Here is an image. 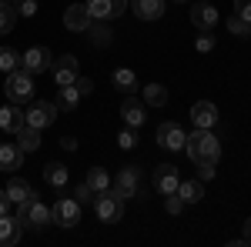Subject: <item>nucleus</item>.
<instances>
[{
  "label": "nucleus",
  "instance_id": "f257e3e1",
  "mask_svg": "<svg viewBox=\"0 0 251 247\" xmlns=\"http://www.w3.org/2000/svg\"><path fill=\"white\" fill-rule=\"evenodd\" d=\"M184 151H188V157L194 160V167H198V164H214V167H218V160H221V144H218V137H214L211 131H204V127H194V134H188Z\"/></svg>",
  "mask_w": 251,
  "mask_h": 247
},
{
  "label": "nucleus",
  "instance_id": "f03ea898",
  "mask_svg": "<svg viewBox=\"0 0 251 247\" xmlns=\"http://www.w3.org/2000/svg\"><path fill=\"white\" fill-rule=\"evenodd\" d=\"M3 94H7V100H10V104H27V100L34 97V77L27 74L24 67L10 70V74H7V80H3Z\"/></svg>",
  "mask_w": 251,
  "mask_h": 247
},
{
  "label": "nucleus",
  "instance_id": "7ed1b4c3",
  "mask_svg": "<svg viewBox=\"0 0 251 247\" xmlns=\"http://www.w3.org/2000/svg\"><path fill=\"white\" fill-rule=\"evenodd\" d=\"M124 204H127V201H124L114 187H107L104 194L94 197V210H97V217H100L104 224H117V221L124 217Z\"/></svg>",
  "mask_w": 251,
  "mask_h": 247
},
{
  "label": "nucleus",
  "instance_id": "20e7f679",
  "mask_svg": "<svg viewBox=\"0 0 251 247\" xmlns=\"http://www.w3.org/2000/svg\"><path fill=\"white\" fill-rule=\"evenodd\" d=\"M50 64H54V54H50L47 47H30L27 54H20V67H24L30 77L47 74V70H50Z\"/></svg>",
  "mask_w": 251,
  "mask_h": 247
},
{
  "label": "nucleus",
  "instance_id": "39448f33",
  "mask_svg": "<svg viewBox=\"0 0 251 247\" xmlns=\"http://www.w3.org/2000/svg\"><path fill=\"white\" fill-rule=\"evenodd\" d=\"M80 221V201L77 197H60L54 210H50V224H60V227H74Z\"/></svg>",
  "mask_w": 251,
  "mask_h": 247
},
{
  "label": "nucleus",
  "instance_id": "423d86ee",
  "mask_svg": "<svg viewBox=\"0 0 251 247\" xmlns=\"http://www.w3.org/2000/svg\"><path fill=\"white\" fill-rule=\"evenodd\" d=\"M50 70H54V84H57V87H71V84L77 80V74H80L74 54H60V57L50 64Z\"/></svg>",
  "mask_w": 251,
  "mask_h": 247
},
{
  "label": "nucleus",
  "instance_id": "0eeeda50",
  "mask_svg": "<svg viewBox=\"0 0 251 247\" xmlns=\"http://www.w3.org/2000/svg\"><path fill=\"white\" fill-rule=\"evenodd\" d=\"M54 117H57L54 100H34V104L27 107V124L37 127V131H44L47 124H54Z\"/></svg>",
  "mask_w": 251,
  "mask_h": 247
},
{
  "label": "nucleus",
  "instance_id": "6e6552de",
  "mask_svg": "<svg viewBox=\"0 0 251 247\" xmlns=\"http://www.w3.org/2000/svg\"><path fill=\"white\" fill-rule=\"evenodd\" d=\"M184 140H188V134L181 131V124H174V120L157 127V144L164 151H184Z\"/></svg>",
  "mask_w": 251,
  "mask_h": 247
},
{
  "label": "nucleus",
  "instance_id": "1a4fd4ad",
  "mask_svg": "<svg viewBox=\"0 0 251 247\" xmlns=\"http://www.w3.org/2000/svg\"><path fill=\"white\" fill-rule=\"evenodd\" d=\"M94 20H114L127 10V0H84Z\"/></svg>",
  "mask_w": 251,
  "mask_h": 247
},
{
  "label": "nucleus",
  "instance_id": "9d476101",
  "mask_svg": "<svg viewBox=\"0 0 251 247\" xmlns=\"http://www.w3.org/2000/svg\"><path fill=\"white\" fill-rule=\"evenodd\" d=\"M91 10H87V3H71L67 10H64V27L67 30H74V34H87V27H91Z\"/></svg>",
  "mask_w": 251,
  "mask_h": 247
},
{
  "label": "nucleus",
  "instance_id": "9b49d317",
  "mask_svg": "<svg viewBox=\"0 0 251 247\" xmlns=\"http://www.w3.org/2000/svg\"><path fill=\"white\" fill-rule=\"evenodd\" d=\"M177 184H181V174H177V167L174 164H157L154 167V187L168 197V194H174L177 190Z\"/></svg>",
  "mask_w": 251,
  "mask_h": 247
},
{
  "label": "nucleus",
  "instance_id": "f8f14e48",
  "mask_svg": "<svg viewBox=\"0 0 251 247\" xmlns=\"http://www.w3.org/2000/svg\"><path fill=\"white\" fill-rule=\"evenodd\" d=\"M137 180H141V174H137V167H121L117 171V177L111 180V187L127 201V197H134V190H137Z\"/></svg>",
  "mask_w": 251,
  "mask_h": 247
},
{
  "label": "nucleus",
  "instance_id": "ddd939ff",
  "mask_svg": "<svg viewBox=\"0 0 251 247\" xmlns=\"http://www.w3.org/2000/svg\"><path fill=\"white\" fill-rule=\"evenodd\" d=\"M121 117H124L127 127H141V124L148 120L144 100H137V97H124V100H121Z\"/></svg>",
  "mask_w": 251,
  "mask_h": 247
},
{
  "label": "nucleus",
  "instance_id": "4468645a",
  "mask_svg": "<svg viewBox=\"0 0 251 247\" xmlns=\"http://www.w3.org/2000/svg\"><path fill=\"white\" fill-rule=\"evenodd\" d=\"M20 237H24V224H20L17 217L0 214V244H3V247H17Z\"/></svg>",
  "mask_w": 251,
  "mask_h": 247
},
{
  "label": "nucleus",
  "instance_id": "2eb2a0df",
  "mask_svg": "<svg viewBox=\"0 0 251 247\" xmlns=\"http://www.w3.org/2000/svg\"><path fill=\"white\" fill-rule=\"evenodd\" d=\"M191 120H194V127L211 131L214 124H218V107H214L211 100H198V104L191 107Z\"/></svg>",
  "mask_w": 251,
  "mask_h": 247
},
{
  "label": "nucleus",
  "instance_id": "dca6fc26",
  "mask_svg": "<svg viewBox=\"0 0 251 247\" xmlns=\"http://www.w3.org/2000/svg\"><path fill=\"white\" fill-rule=\"evenodd\" d=\"M24 124H27V111H20L17 104H10V107H0V131L17 134Z\"/></svg>",
  "mask_w": 251,
  "mask_h": 247
},
{
  "label": "nucleus",
  "instance_id": "f3484780",
  "mask_svg": "<svg viewBox=\"0 0 251 247\" xmlns=\"http://www.w3.org/2000/svg\"><path fill=\"white\" fill-rule=\"evenodd\" d=\"M191 23L198 30H211L214 23H218V10H214L211 3H204V0H198L191 7Z\"/></svg>",
  "mask_w": 251,
  "mask_h": 247
},
{
  "label": "nucleus",
  "instance_id": "a211bd4d",
  "mask_svg": "<svg viewBox=\"0 0 251 247\" xmlns=\"http://www.w3.org/2000/svg\"><path fill=\"white\" fill-rule=\"evenodd\" d=\"M3 190H7V201H10V204H24V201H34V197H37V190L30 187L27 180H20V177H10Z\"/></svg>",
  "mask_w": 251,
  "mask_h": 247
},
{
  "label": "nucleus",
  "instance_id": "6ab92c4d",
  "mask_svg": "<svg viewBox=\"0 0 251 247\" xmlns=\"http://www.w3.org/2000/svg\"><path fill=\"white\" fill-rule=\"evenodd\" d=\"M127 7H134V17L141 20H161L164 14V0H127Z\"/></svg>",
  "mask_w": 251,
  "mask_h": 247
},
{
  "label": "nucleus",
  "instance_id": "aec40b11",
  "mask_svg": "<svg viewBox=\"0 0 251 247\" xmlns=\"http://www.w3.org/2000/svg\"><path fill=\"white\" fill-rule=\"evenodd\" d=\"M24 164V151L17 144H0V171H20Z\"/></svg>",
  "mask_w": 251,
  "mask_h": 247
},
{
  "label": "nucleus",
  "instance_id": "412c9836",
  "mask_svg": "<svg viewBox=\"0 0 251 247\" xmlns=\"http://www.w3.org/2000/svg\"><path fill=\"white\" fill-rule=\"evenodd\" d=\"M174 194H177L184 204H201V201H204V184H201V180H181Z\"/></svg>",
  "mask_w": 251,
  "mask_h": 247
},
{
  "label": "nucleus",
  "instance_id": "4be33fe9",
  "mask_svg": "<svg viewBox=\"0 0 251 247\" xmlns=\"http://www.w3.org/2000/svg\"><path fill=\"white\" fill-rule=\"evenodd\" d=\"M14 137H17V147H20L24 154H34V151L40 147V131H37V127H30V124H24V127H20Z\"/></svg>",
  "mask_w": 251,
  "mask_h": 247
},
{
  "label": "nucleus",
  "instance_id": "5701e85b",
  "mask_svg": "<svg viewBox=\"0 0 251 247\" xmlns=\"http://www.w3.org/2000/svg\"><path fill=\"white\" fill-rule=\"evenodd\" d=\"M141 100H144V107H164L168 104V87L164 84H148L141 90Z\"/></svg>",
  "mask_w": 251,
  "mask_h": 247
},
{
  "label": "nucleus",
  "instance_id": "b1692460",
  "mask_svg": "<svg viewBox=\"0 0 251 247\" xmlns=\"http://www.w3.org/2000/svg\"><path fill=\"white\" fill-rule=\"evenodd\" d=\"M77 100H80V90L71 84V87H60V94H57V100H54V107H57V114L64 111V114H71L74 107H77Z\"/></svg>",
  "mask_w": 251,
  "mask_h": 247
},
{
  "label": "nucleus",
  "instance_id": "393cba45",
  "mask_svg": "<svg viewBox=\"0 0 251 247\" xmlns=\"http://www.w3.org/2000/svg\"><path fill=\"white\" fill-rule=\"evenodd\" d=\"M87 34H91V44L94 47H107L111 44V27H107V20H91V27H87Z\"/></svg>",
  "mask_w": 251,
  "mask_h": 247
},
{
  "label": "nucleus",
  "instance_id": "a878e982",
  "mask_svg": "<svg viewBox=\"0 0 251 247\" xmlns=\"http://www.w3.org/2000/svg\"><path fill=\"white\" fill-rule=\"evenodd\" d=\"M27 221H30V227H47L50 224V207L47 204H40V201H30V210H27Z\"/></svg>",
  "mask_w": 251,
  "mask_h": 247
},
{
  "label": "nucleus",
  "instance_id": "bb28decb",
  "mask_svg": "<svg viewBox=\"0 0 251 247\" xmlns=\"http://www.w3.org/2000/svg\"><path fill=\"white\" fill-rule=\"evenodd\" d=\"M44 180H47L50 187H64V184H67V167L57 164V160H50V164L44 167Z\"/></svg>",
  "mask_w": 251,
  "mask_h": 247
},
{
  "label": "nucleus",
  "instance_id": "cd10ccee",
  "mask_svg": "<svg viewBox=\"0 0 251 247\" xmlns=\"http://www.w3.org/2000/svg\"><path fill=\"white\" fill-rule=\"evenodd\" d=\"M111 80H114L117 90H127V94H131V90H137V77H134V70H127V67H117Z\"/></svg>",
  "mask_w": 251,
  "mask_h": 247
},
{
  "label": "nucleus",
  "instance_id": "c85d7f7f",
  "mask_svg": "<svg viewBox=\"0 0 251 247\" xmlns=\"http://www.w3.org/2000/svg\"><path fill=\"white\" fill-rule=\"evenodd\" d=\"M17 10H14V3H10V0H3V3H0V34H10V30H14V23H17Z\"/></svg>",
  "mask_w": 251,
  "mask_h": 247
},
{
  "label": "nucleus",
  "instance_id": "c756f323",
  "mask_svg": "<svg viewBox=\"0 0 251 247\" xmlns=\"http://www.w3.org/2000/svg\"><path fill=\"white\" fill-rule=\"evenodd\" d=\"M87 184L94 187V194H104V190L111 187V177H107L104 167H91V171H87Z\"/></svg>",
  "mask_w": 251,
  "mask_h": 247
},
{
  "label": "nucleus",
  "instance_id": "7c9ffc66",
  "mask_svg": "<svg viewBox=\"0 0 251 247\" xmlns=\"http://www.w3.org/2000/svg\"><path fill=\"white\" fill-rule=\"evenodd\" d=\"M17 67H20V54L14 47H0V70L10 74V70H17Z\"/></svg>",
  "mask_w": 251,
  "mask_h": 247
},
{
  "label": "nucleus",
  "instance_id": "2f4dec72",
  "mask_svg": "<svg viewBox=\"0 0 251 247\" xmlns=\"http://www.w3.org/2000/svg\"><path fill=\"white\" fill-rule=\"evenodd\" d=\"M228 30H231L234 37H251V23L245 17H238V14H231V17H228Z\"/></svg>",
  "mask_w": 251,
  "mask_h": 247
},
{
  "label": "nucleus",
  "instance_id": "473e14b6",
  "mask_svg": "<svg viewBox=\"0 0 251 247\" xmlns=\"http://www.w3.org/2000/svg\"><path fill=\"white\" fill-rule=\"evenodd\" d=\"M10 3H14V10L20 17H34L37 14V0H10Z\"/></svg>",
  "mask_w": 251,
  "mask_h": 247
},
{
  "label": "nucleus",
  "instance_id": "72a5a7b5",
  "mask_svg": "<svg viewBox=\"0 0 251 247\" xmlns=\"http://www.w3.org/2000/svg\"><path fill=\"white\" fill-rule=\"evenodd\" d=\"M74 197H77L80 204H91V201H94V187H91V184L84 180V184H80V187L74 190Z\"/></svg>",
  "mask_w": 251,
  "mask_h": 247
},
{
  "label": "nucleus",
  "instance_id": "f704fd0d",
  "mask_svg": "<svg viewBox=\"0 0 251 247\" xmlns=\"http://www.w3.org/2000/svg\"><path fill=\"white\" fill-rule=\"evenodd\" d=\"M164 210H168V214H181V210H184V201H181L177 194H168V201H164Z\"/></svg>",
  "mask_w": 251,
  "mask_h": 247
},
{
  "label": "nucleus",
  "instance_id": "c9c22d12",
  "mask_svg": "<svg viewBox=\"0 0 251 247\" xmlns=\"http://www.w3.org/2000/svg\"><path fill=\"white\" fill-rule=\"evenodd\" d=\"M117 144H121L124 151H131V147L137 144V134L134 131H121V134H117Z\"/></svg>",
  "mask_w": 251,
  "mask_h": 247
},
{
  "label": "nucleus",
  "instance_id": "e433bc0d",
  "mask_svg": "<svg viewBox=\"0 0 251 247\" xmlns=\"http://www.w3.org/2000/svg\"><path fill=\"white\" fill-rule=\"evenodd\" d=\"M74 87L80 90V97H87L91 90H94V80H91V77H80V74H77V80H74Z\"/></svg>",
  "mask_w": 251,
  "mask_h": 247
},
{
  "label": "nucleus",
  "instance_id": "4c0bfd02",
  "mask_svg": "<svg viewBox=\"0 0 251 247\" xmlns=\"http://www.w3.org/2000/svg\"><path fill=\"white\" fill-rule=\"evenodd\" d=\"M198 50H201V54H208V50H214V37L208 34V30H201V37H198Z\"/></svg>",
  "mask_w": 251,
  "mask_h": 247
},
{
  "label": "nucleus",
  "instance_id": "58836bf2",
  "mask_svg": "<svg viewBox=\"0 0 251 247\" xmlns=\"http://www.w3.org/2000/svg\"><path fill=\"white\" fill-rule=\"evenodd\" d=\"M234 14L251 23V0H234Z\"/></svg>",
  "mask_w": 251,
  "mask_h": 247
},
{
  "label": "nucleus",
  "instance_id": "ea45409f",
  "mask_svg": "<svg viewBox=\"0 0 251 247\" xmlns=\"http://www.w3.org/2000/svg\"><path fill=\"white\" fill-rule=\"evenodd\" d=\"M198 177H201V180H211L214 177V164H198Z\"/></svg>",
  "mask_w": 251,
  "mask_h": 247
},
{
  "label": "nucleus",
  "instance_id": "a19ab883",
  "mask_svg": "<svg viewBox=\"0 0 251 247\" xmlns=\"http://www.w3.org/2000/svg\"><path fill=\"white\" fill-rule=\"evenodd\" d=\"M241 244H251V217L245 221V234H241Z\"/></svg>",
  "mask_w": 251,
  "mask_h": 247
},
{
  "label": "nucleus",
  "instance_id": "79ce46f5",
  "mask_svg": "<svg viewBox=\"0 0 251 247\" xmlns=\"http://www.w3.org/2000/svg\"><path fill=\"white\" fill-rule=\"evenodd\" d=\"M60 147H64V151H74V147H77V140H74V137H64V140H60Z\"/></svg>",
  "mask_w": 251,
  "mask_h": 247
},
{
  "label": "nucleus",
  "instance_id": "37998d69",
  "mask_svg": "<svg viewBox=\"0 0 251 247\" xmlns=\"http://www.w3.org/2000/svg\"><path fill=\"white\" fill-rule=\"evenodd\" d=\"M7 207H10V201H7V190H0V214H7Z\"/></svg>",
  "mask_w": 251,
  "mask_h": 247
},
{
  "label": "nucleus",
  "instance_id": "c03bdc74",
  "mask_svg": "<svg viewBox=\"0 0 251 247\" xmlns=\"http://www.w3.org/2000/svg\"><path fill=\"white\" fill-rule=\"evenodd\" d=\"M0 3H3V0H0Z\"/></svg>",
  "mask_w": 251,
  "mask_h": 247
}]
</instances>
